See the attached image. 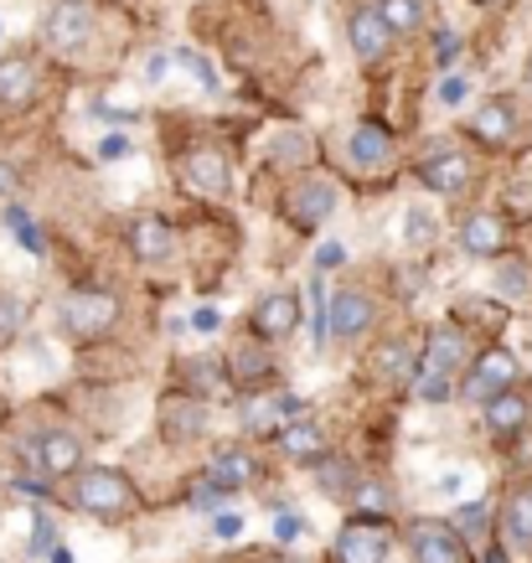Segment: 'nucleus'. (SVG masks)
I'll return each instance as SVG.
<instances>
[{"label":"nucleus","instance_id":"obj_1","mask_svg":"<svg viewBox=\"0 0 532 563\" xmlns=\"http://www.w3.org/2000/svg\"><path fill=\"white\" fill-rule=\"evenodd\" d=\"M73 507L78 512H88V517H124L130 507H135V481L124 476V471H114V465H93V471H78L73 476Z\"/></svg>","mask_w":532,"mask_h":563},{"label":"nucleus","instance_id":"obj_2","mask_svg":"<svg viewBox=\"0 0 532 563\" xmlns=\"http://www.w3.org/2000/svg\"><path fill=\"white\" fill-rule=\"evenodd\" d=\"M465 367V331L461 325H434L430 342H424V357H419V388L430 404H445L450 398V377Z\"/></svg>","mask_w":532,"mask_h":563},{"label":"nucleus","instance_id":"obj_3","mask_svg":"<svg viewBox=\"0 0 532 563\" xmlns=\"http://www.w3.org/2000/svg\"><path fill=\"white\" fill-rule=\"evenodd\" d=\"M63 325L73 336H109L120 325V300L109 290H68L63 295Z\"/></svg>","mask_w":532,"mask_h":563},{"label":"nucleus","instance_id":"obj_4","mask_svg":"<svg viewBox=\"0 0 532 563\" xmlns=\"http://www.w3.org/2000/svg\"><path fill=\"white\" fill-rule=\"evenodd\" d=\"M32 465L47 481L78 476V471H84V440L68 434V429H42V434L32 440Z\"/></svg>","mask_w":532,"mask_h":563},{"label":"nucleus","instance_id":"obj_5","mask_svg":"<svg viewBox=\"0 0 532 563\" xmlns=\"http://www.w3.org/2000/svg\"><path fill=\"white\" fill-rule=\"evenodd\" d=\"M42 36H47V47H84L88 36H93V5L88 0H57L42 21Z\"/></svg>","mask_w":532,"mask_h":563},{"label":"nucleus","instance_id":"obj_6","mask_svg":"<svg viewBox=\"0 0 532 563\" xmlns=\"http://www.w3.org/2000/svg\"><path fill=\"white\" fill-rule=\"evenodd\" d=\"M517 383V357L512 352H501V346H491V352H481L476 357V367L465 373V398H476V404H491L497 393H507Z\"/></svg>","mask_w":532,"mask_h":563},{"label":"nucleus","instance_id":"obj_7","mask_svg":"<svg viewBox=\"0 0 532 563\" xmlns=\"http://www.w3.org/2000/svg\"><path fill=\"white\" fill-rule=\"evenodd\" d=\"M409 553L413 563H465V543L450 522H413L409 528Z\"/></svg>","mask_w":532,"mask_h":563},{"label":"nucleus","instance_id":"obj_8","mask_svg":"<svg viewBox=\"0 0 532 563\" xmlns=\"http://www.w3.org/2000/svg\"><path fill=\"white\" fill-rule=\"evenodd\" d=\"M346 36H352V52H357L362 63H378V57H388L398 32L388 26V16H383L378 5H357V11L346 16Z\"/></svg>","mask_w":532,"mask_h":563},{"label":"nucleus","instance_id":"obj_9","mask_svg":"<svg viewBox=\"0 0 532 563\" xmlns=\"http://www.w3.org/2000/svg\"><path fill=\"white\" fill-rule=\"evenodd\" d=\"M388 559V528L373 517H357L336 532V563H383Z\"/></svg>","mask_w":532,"mask_h":563},{"label":"nucleus","instance_id":"obj_10","mask_svg":"<svg viewBox=\"0 0 532 563\" xmlns=\"http://www.w3.org/2000/svg\"><path fill=\"white\" fill-rule=\"evenodd\" d=\"M378 321V306H373V295L362 290H342L331 295V310H326V325L336 342H357V336H367V325Z\"/></svg>","mask_w":532,"mask_h":563},{"label":"nucleus","instance_id":"obj_11","mask_svg":"<svg viewBox=\"0 0 532 563\" xmlns=\"http://www.w3.org/2000/svg\"><path fill=\"white\" fill-rule=\"evenodd\" d=\"M300 321H306V306H300L295 295H285V290L264 295V300H258V310H254V336H258V342H285Z\"/></svg>","mask_w":532,"mask_h":563},{"label":"nucleus","instance_id":"obj_12","mask_svg":"<svg viewBox=\"0 0 532 563\" xmlns=\"http://www.w3.org/2000/svg\"><path fill=\"white\" fill-rule=\"evenodd\" d=\"M419 181L430 191H465V181H470V161H465V151H450V145H434L424 161H419Z\"/></svg>","mask_w":532,"mask_h":563},{"label":"nucleus","instance_id":"obj_13","mask_svg":"<svg viewBox=\"0 0 532 563\" xmlns=\"http://www.w3.org/2000/svg\"><path fill=\"white\" fill-rule=\"evenodd\" d=\"M331 207H336V191H331L326 181H300V187L290 191V207H285V218H290L300 233H315V228L331 218Z\"/></svg>","mask_w":532,"mask_h":563},{"label":"nucleus","instance_id":"obj_14","mask_svg":"<svg viewBox=\"0 0 532 563\" xmlns=\"http://www.w3.org/2000/svg\"><path fill=\"white\" fill-rule=\"evenodd\" d=\"M470 135L481 145H512L517 140V103L512 99H486L476 114H470Z\"/></svg>","mask_w":532,"mask_h":563},{"label":"nucleus","instance_id":"obj_15","mask_svg":"<svg viewBox=\"0 0 532 563\" xmlns=\"http://www.w3.org/2000/svg\"><path fill=\"white\" fill-rule=\"evenodd\" d=\"M461 249L470 258H497L501 249H507V222H501L497 212H470V218L461 222Z\"/></svg>","mask_w":532,"mask_h":563},{"label":"nucleus","instance_id":"obj_16","mask_svg":"<svg viewBox=\"0 0 532 563\" xmlns=\"http://www.w3.org/2000/svg\"><path fill=\"white\" fill-rule=\"evenodd\" d=\"M36 93V63L26 52L0 57V109H26Z\"/></svg>","mask_w":532,"mask_h":563},{"label":"nucleus","instance_id":"obj_17","mask_svg":"<svg viewBox=\"0 0 532 563\" xmlns=\"http://www.w3.org/2000/svg\"><path fill=\"white\" fill-rule=\"evenodd\" d=\"M181 172H187V181L202 191V197H228V187H233L223 151H191L187 161H181Z\"/></svg>","mask_w":532,"mask_h":563},{"label":"nucleus","instance_id":"obj_18","mask_svg":"<svg viewBox=\"0 0 532 563\" xmlns=\"http://www.w3.org/2000/svg\"><path fill=\"white\" fill-rule=\"evenodd\" d=\"M130 249L140 264H160L176 249V228L166 218H135L130 222Z\"/></svg>","mask_w":532,"mask_h":563},{"label":"nucleus","instance_id":"obj_19","mask_svg":"<svg viewBox=\"0 0 532 563\" xmlns=\"http://www.w3.org/2000/svg\"><path fill=\"white\" fill-rule=\"evenodd\" d=\"M228 377L239 383L243 393H258V388H269V377H275V362H269V352L258 342H243L233 357H228Z\"/></svg>","mask_w":532,"mask_h":563},{"label":"nucleus","instance_id":"obj_20","mask_svg":"<svg viewBox=\"0 0 532 563\" xmlns=\"http://www.w3.org/2000/svg\"><path fill=\"white\" fill-rule=\"evenodd\" d=\"M202 429H207V409L197 398H166V404H160V434H166V440H176V444L197 440Z\"/></svg>","mask_w":532,"mask_h":563},{"label":"nucleus","instance_id":"obj_21","mask_svg":"<svg viewBox=\"0 0 532 563\" xmlns=\"http://www.w3.org/2000/svg\"><path fill=\"white\" fill-rule=\"evenodd\" d=\"M352 161H357L362 172H383L394 161V135L383 124H357L352 130Z\"/></svg>","mask_w":532,"mask_h":563},{"label":"nucleus","instance_id":"obj_22","mask_svg":"<svg viewBox=\"0 0 532 563\" xmlns=\"http://www.w3.org/2000/svg\"><path fill=\"white\" fill-rule=\"evenodd\" d=\"M207 476L223 481L228 492H243V486H254V481H258V461L248 455V450H233V444H228V450H218V455H212Z\"/></svg>","mask_w":532,"mask_h":563},{"label":"nucleus","instance_id":"obj_23","mask_svg":"<svg viewBox=\"0 0 532 563\" xmlns=\"http://www.w3.org/2000/svg\"><path fill=\"white\" fill-rule=\"evenodd\" d=\"M528 398H522V393H497V398H491V404H486V429H491V434H501V440H507V434H517V429H528Z\"/></svg>","mask_w":532,"mask_h":563},{"label":"nucleus","instance_id":"obj_24","mask_svg":"<svg viewBox=\"0 0 532 563\" xmlns=\"http://www.w3.org/2000/svg\"><path fill=\"white\" fill-rule=\"evenodd\" d=\"M285 455H290L295 465H321L326 461V434L310 424V419H300V424L285 429Z\"/></svg>","mask_w":532,"mask_h":563},{"label":"nucleus","instance_id":"obj_25","mask_svg":"<svg viewBox=\"0 0 532 563\" xmlns=\"http://www.w3.org/2000/svg\"><path fill=\"white\" fill-rule=\"evenodd\" d=\"M501 538L512 548H532V486L507 501V512H501Z\"/></svg>","mask_w":532,"mask_h":563},{"label":"nucleus","instance_id":"obj_26","mask_svg":"<svg viewBox=\"0 0 532 563\" xmlns=\"http://www.w3.org/2000/svg\"><path fill=\"white\" fill-rule=\"evenodd\" d=\"M315 481H321V492L336 496V501H342V496L352 501V496H357V486H362L357 471H352L346 461H336V455H326V461L315 465Z\"/></svg>","mask_w":532,"mask_h":563},{"label":"nucleus","instance_id":"obj_27","mask_svg":"<svg viewBox=\"0 0 532 563\" xmlns=\"http://www.w3.org/2000/svg\"><path fill=\"white\" fill-rule=\"evenodd\" d=\"M373 367H378V383H388V388H394V383H403L409 373H419V362H413V352L403 342L383 346L378 357H373Z\"/></svg>","mask_w":532,"mask_h":563},{"label":"nucleus","instance_id":"obj_28","mask_svg":"<svg viewBox=\"0 0 532 563\" xmlns=\"http://www.w3.org/2000/svg\"><path fill=\"white\" fill-rule=\"evenodd\" d=\"M532 290V269L522 264V258H501L497 264V295L501 300H522V295Z\"/></svg>","mask_w":532,"mask_h":563},{"label":"nucleus","instance_id":"obj_29","mask_svg":"<svg viewBox=\"0 0 532 563\" xmlns=\"http://www.w3.org/2000/svg\"><path fill=\"white\" fill-rule=\"evenodd\" d=\"M378 11L388 16V26H394L398 36H409L424 26V5H419V0H378Z\"/></svg>","mask_w":532,"mask_h":563},{"label":"nucleus","instance_id":"obj_30","mask_svg":"<svg viewBox=\"0 0 532 563\" xmlns=\"http://www.w3.org/2000/svg\"><path fill=\"white\" fill-rule=\"evenodd\" d=\"M352 507H357L362 517H388L394 512V492H388L383 481H362L357 496H352Z\"/></svg>","mask_w":532,"mask_h":563},{"label":"nucleus","instance_id":"obj_31","mask_svg":"<svg viewBox=\"0 0 532 563\" xmlns=\"http://www.w3.org/2000/svg\"><path fill=\"white\" fill-rule=\"evenodd\" d=\"M5 228L21 239V249H26V254H42V249H47V243H42V233H36V222L26 218L21 207H5Z\"/></svg>","mask_w":532,"mask_h":563},{"label":"nucleus","instance_id":"obj_32","mask_svg":"<svg viewBox=\"0 0 532 563\" xmlns=\"http://www.w3.org/2000/svg\"><path fill=\"white\" fill-rule=\"evenodd\" d=\"M279 419H285L279 404H254V409H243V429H248V434H275Z\"/></svg>","mask_w":532,"mask_h":563},{"label":"nucleus","instance_id":"obj_33","mask_svg":"<svg viewBox=\"0 0 532 563\" xmlns=\"http://www.w3.org/2000/svg\"><path fill=\"white\" fill-rule=\"evenodd\" d=\"M403 239H409L413 249H424V243L434 239V218L424 212V207H409V218H403Z\"/></svg>","mask_w":532,"mask_h":563},{"label":"nucleus","instance_id":"obj_34","mask_svg":"<svg viewBox=\"0 0 532 563\" xmlns=\"http://www.w3.org/2000/svg\"><path fill=\"white\" fill-rule=\"evenodd\" d=\"M306 532H310V522H306V517L279 512V522H275V538H279V543H306Z\"/></svg>","mask_w":532,"mask_h":563},{"label":"nucleus","instance_id":"obj_35","mask_svg":"<svg viewBox=\"0 0 532 563\" xmlns=\"http://www.w3.org/2000/svg\"><path fill=\"white\" fill-rule=\"evenodd\" d=\"M32 553H36V559H52V553H57V528H52V517H36Z\"/></svg>","mask_w":532,"mask_h":563},{"label":"nucleus","instance_id":"obj_36","mask_svg":"<svg viewBox=\"0 0 532 563\" xmlns=\"http://www.w3.org/2000/svg\"><path fill=\"white\" fill-rule=\"evenodd\" d=\"M176 68H191V73H197V84H202V88H218V78H212V68H207L202 57H191V52H176Z\"/></svg>","mask_w":532,"mask_h":563},{"label":"nucleus","instance_id":"obj_37","mask_svg":"<svg viewBox=\"0 0 532 563\" xmlns=\"http://www.w3.org/2000/svg\"><path fill=\"white\" fill-rule=\"evenodd\" d=\"M465 93H470V78H461V73H455V78H445V84H440V103H450V109H455V103H461Z\"/></svg>","mask_w":532,"mask_h":563},{"label":"nucleus","instance_id":"obj_38","mask_svg":"<svg viewBox=\"0 0 532 563\" xmlns=\"http://www.w3.org/2000/svg\"><path fill=\"white\" fill-rule=\"evenodd\" d=\"M481 522H486V507H481V501H470V507H461V517H455V528H461V532H476Z\"/></svg>","mask_w":532,"mask_h":563},{"label":"nucleus","instance_id":"obj_39","mask_svg":"<svg viewBox=\"0 0 532 563\" xmlns=\"http://www.w3.org/2000/svg\"><path fill=\"white\" fill-rule=\"evenodd\" d=\"M218 325H223V316H218V310H212V306H202V310H197V316H191V331H202V336H212Z\"/></svg>","mask_w":532,"mask_h":563},{"label":"nucleus","instance_id":"obj_40","mask_svg":"<svg viewBox=\"0 0 532 563\" xmlns=\"http://www.w3.org/2000/svg\"><path fill=\"white\" fill-rule=\"evenodd\" d=\"M16 321H21V306L0 295V336H11V331H16Z\"/></svg>","mask_w":532,"mask_h":563},{"label":"nucleus","instance_id":"obj_41","mask_svg":"<svg viewBox=\"0 0 532 563\" xmlns=\"http://www.w3.org/2000/svg\"><path fill=\"white\" fill-rule=\"evenodd\" d=\"M212 528H218V538H223V543H233V538L243 532V522L233 512H223V517H212Z\"/></svg>","mask_w":532,"mask_h":563},{"label":"nucleus","instance_id":"obj_42","mask_svg":"<svg viewBox=\"0 0 532 563\" xmlns=\"http://www.w3.org/2000/svg\"><path fill=\"white\" fill-rule=\"evenodd\" d=\"M346 258V249H336V243H326V249H321V254H315V264H321V269H336V264H342Z\"/></svg>","mask_w":532,"mask_h":563},{"label":"nucleus","instance_id":"obj_43","mask_svg":"<svg viewBox=\"0 0 532 563\" xmlns=\"http://www.w3.org/2000/svg\"><path fill=\"white\" fill-rule=\"evenodd\" d=\"M124 151H130V145H124V135H109V140H103V145H99V155H103V161H120Z\"/></svg>","mask_w":532,"mask_h":563},{"label":"nucleus","instance_id":"obj_44","mask_svg":"<svg viewBox=\"0 0 532 563\" xmlns=\"http://www.w3.org/2000/svg\"><path fill=\"white\" fill-rule=\"evenodd\" d=\"M528 84H532V57H528Z\"/></svg>","mask_w":532,"mask_h":563},{"label":"nucleus","instance_id":"obj_45","mask_svg":"<svg viewBox=\"0 0 532 563\" xmlns=\"http://www.w3.org/2000/svg\"><path fill=\"white\" fill-rule=\"evenodd\" d=\"M476 5H497V0H476Z\"/></svg>","mask_w":532,"mask_h":563}]
</instances>
